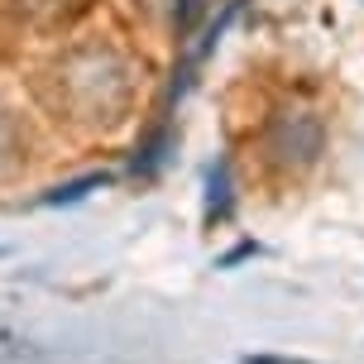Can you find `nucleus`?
<instances>
[{"mask_svg":"<svg viewBox=\"0 0 364 364\" xmlns=\"http://www.w3.org/2000/svg\"><path fill=\"white\" fill-rule=\"evenodd\" d=\"M269 149H273V159L288 164V168L316 164V154H321V120H316L311 110H283V115L273 120Z\"/></svg>","mask_w":364,"mask_h":364,"instance_id":"1","label":"nucleus"}]
</instances>
